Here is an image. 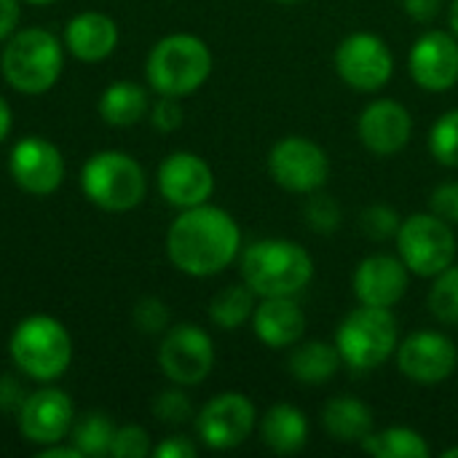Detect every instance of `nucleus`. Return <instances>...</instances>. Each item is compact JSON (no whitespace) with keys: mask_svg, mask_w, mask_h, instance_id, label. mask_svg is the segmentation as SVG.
Returning <instances> with one entry per match:
<instances>
[{"mask_svg":"<svg viewBox=\"0 0 458 458\" xmlns=\"http://www.w3.org/2000/svg\"><path fill=\"white\" fill-rule=\"evenodd\" d=\"M242 255V228L220 207L199 204L180 209L166 231V258L169 263L196 279L223 274Z\"/></svg>","mask_w":458,"mask_h":458,"instance_id":"f257e3e1","label":"nucleus"},{"mask_svg":"<svg viewBox=\"0 0 458 458\" xmlns=\"http://www.w3.org/2000/svg\"><path fill=\"white\" fill-rule=\"evenodd\" d=\"M239 271L258 298H295L314 279V258L293 239H260L242 250Z\"/></svg>","mask_w":458,"mask_h":458,"instance_id":"f03ea898","label":"nucleus"},{"mask_svg":"<svg viewBox=\"0 0 458 458\" xmlns=\"http://www.w3.org/2000/svg\"><path fill=\"white\" fill-rule=\"evenodd\" d=\"M212 64V51L199 35L172 32L150 48L145 59V78L150 91L158 97L182 99L196 94L209 81Z\"/></svg>","mask_w":458,"mask_h":458,"instance_id":"7ed1b4c3","label":"nucleus"},{"mask_svg":"<svg viewBox=\"0 0 458 458\" xmlns=\"http://www.w3.org/2000/svg\"><path fill=\"white\" fill-rule=\"evenodd\" d=\"M0 70L5 83L27 97L46 94L64 70V46L46 27L16 30L3 48Z\"/></svg>","mask_w":458,"mask_h":458,"instance_id":"20e7f679","label":"nucleus"},{"mask_svg":"<svg viewBox=\"0 0 458 458\" xmlns=\"http://www.w3.org/2000/svg\"><path fill=\"white\" fill-rule=\"evenodd\" d=\"M8 354L21 376L38 384H54L72 362V338L59 319L48 314H32L13 327L8 338Z\"/></svg>","mask_w":458,"mask_h":458,"instance_id":"39448f33","label":"nucleus"},{"mask_svg":"<svg viewBox=\"0 0 458 458\" xmlns=\"http://www.w3.org/2000/svg\"><path fill=\"white\" fill-rule=\"evenodd\" d=\"M400 327L392 309L362 306L352 309L335 330V349L341 362L354 373L381 368L397 354Z\"/></svg>","mask_w":458,"mask_h":458,"instance_id":"423d86ee","label":"nucleus"},{"mask_svg":"<svg viewBox=\"0 0 458 458\" xmlns=\"http://www.w3.org/2000/svg\"><path fill=\"white\" fill-rule=\"evenodd\" d=\"M83 196L105 212H131L145 201L148 177L142 164L123 150H97L81 169Z\"/></svg>","mask_w":458,"mask_h":458,"instance_id":"0eeeda50","label":"nucleus"},{"mask_svg":"<svg viewBox=\"0 0 458 458\" xmlns=\"http://www.w3.org/2000/svg\"><path fill=\"white\" fill-rule=\"evenodd\" d=\"M394 242L408 271L421 279H435L440 271L456 263L458 242L454 225L435 212H416L405 217Z\"/></svg>","mask_w":458,"mask_h":458,"instance_id":"6e6552de","label":"nucleus"},{"mask_svg":"<svg viewBox=\"0 0 458 458\" xmlns=\"http://www.w3.org/2000/svg\"><path fill=\"white\" fill-rule=\"evenodd\" d=\"M271 180L298 196H309L314 191H322L330 180V158L322 145H317L309 137L290 134L274 142L268 158H266Z\"/></svg>","mask_w":458,"mask_h":458,"instance_id":"1a4fd4ad","label":"nucleus"},{"mask_svg":"<svg viewBox=\"0 0 458 458\" xmlns=\"http://www.w3.org/2000/svg\"><path fill=\"white\" fill-rule=\"evenodd\" d=\"M158 368L166 381L177 386H199L209 378L215 368V341L212 335L191 322L172 325L161 335Z\"/></svg>","mask_w":458,"mask_h":458,"instance_id":"9d476101","label":"nucleus"},{"mask_svg":"<svg viewBox=\"0 0 458 458\" xmlns=\"http://www.w3.org/2000/svg\"><path fill=\"white\" fill-rule=\"evenodd\" d=\"M338 78L362 94L381 91L394 75V54L384 38L373 32H352L346 35L333 56Z\"/></svg>","mask_w":458,"mask_h":458,"instance_id":"9b49d317","label":"nucleus"},{"mask_svg":"<svg viewBox=\"0 0 458 458\" xmlns=\"http://www.w3.org/2000/svg\"><path fill=\"white\" fill-rule=\"evenodd\" d=\"M199 440L209 451H233L250 440L258 427L255 403L242 392H223L212 397L193 419Z\"/></svg>","mask_w":458,"mask_h":458,"instance_id":"f8f14e48","label":"nucleus"},{"mask_svg":"<svg viewBox=\"0 0 458 458\" xmlns=\"http://www.w3.org/2000/svg\"><path fill=\"white\" fill-rule=\"evenodd\" d=\"M8 172L16 188H21L24 193L51 196L64 182V156L51 140L27 134L11 148Z\"/></svg>","mask_w":458,"mask_h":458,"instance_id":"ddd939ff","label":"nucleus"},{"mask_svg":"<svg viewBox=\"0 0 458 458\" xmlns=\"http://www.w3.org/2000/svg\"><path fill=\"white\" fill-rule=\"evenodd\" d=\"M397 368L413 384H421V386L443 384L456 373V344L445 333H437V330L411 333L397 346Z\"/></svg>","mask_w":458,"mask_h":458,"instance_id":"4468645a","label":"nucleus"},{"mask_svg":"<svg viewBox=\"0 0 458 458\" xmlns=\"http://www.w3.org/2000/svg\"><path fill=\"white\" fill-rule=\"evenodd\" d=\"M19 432L27 443L43 448L51 443H64L75 424V405L62 389L46 386L24 397L16 411Z\"/></svg>","mask_w":458,"mask_h":458,"instance_id":"2eb2a0df","label":"nucleus"},{"mask_svg":"<svg viewBox=\"0 0 458 458\" xmlns=\"http://www.w3.org/2000/svg\"><path fill=\"white\" fill-rule=\"evenodd\" d=\"M161 199L174 209H191L207 204L215 193V172L212 166L191 150L169 153L156 174Z\"/></svg>","mask_w":458,"mask_h":458,"instance_id":"dca6fc26","label":"nucleus"},{"mask_svg":"<svg viewBox=\"0 0 458 458\" xmlns=\"http://www.w3.org/2000/svg\"><path fill=\"white\" fill-rule=\"evenodd\" d=\"M408 72L424 91L440 94L458 83V38L445 30L424 32L408 54Z\"/></svg>","mask_w":458,"mask_h":458,"instance_id":"f3484780","label":"nucleus"},{"mask_svg":"<svg viewBox=\"0 0 458 458\" xmlns=\"http://www.w3.org/2000/svg\"><path fill=\"white\" fill-rule=\"evenodd\" d=\"M411 276L413 274L408 271L400 255L376 252L360 260L352 276V287L362 306L394 309L405 298Z\"/></svg>","mask_w":458,"mask_h":458,"instance_id":"a211bd4d","label":"nucleus"},{"mask_svg":"<svg viewBox=\"0 0 458 458\" xmlns=\"http://www.w3.org/2000/svg\"><path fill=\"white\" fill-rule=\"evenodd\" d=\"M357 134L365 150H370L373 156H394L413 137V115L403 102L381 97L365 105V110L360 113Z\"/></svg>","mask_w":458,"mask_h":458,"instance_id":"6ab92c4d","label":"nucleus"},{"mask_svg":"<svg viewBox=\"0 0 458 458\" xmlns=\"http://www.w3.org/2000/svg\"><path fill=\"white\" fill-rule=\"evenodd\" d=\"M306 311L295 298H258L252 314L255 338L268 349H293L306 335Z\"/></svg>","mask_w":458,"mask_h":458,"instance_id":"aec40b11","label":"nucleus"},{"mask_svg":"<svg viewBox=\"0 0 458 458\" xmlns=\"http://www.w3.org/2000/svg\"><path fill=\"white\" fill-rule=\"evenodd\" d=\"M118 24L99 11L75 13L64 27V51L86 64L107 59L118 48Z\"/></svg>","mask_w":458,"mask_h":458,"instance_id":"412c9836","label":"nucleus"},{"mask_svg":"<svg viewBox=\"0 0 458 458\" xmlns=\"http://www.w3.org/2000/svg\"><path fill=\"white\" fill-rule=\"evenodd\" d=\"M260 440L276 456L301 454L309 443V419L301 408L290 403H276L266 411L258 424Z\"/></svg>","mask_w":458,"mask_h":458,"instance_id":"4be33fe9","label":"nucleus"},{"mask_svg":"<svg viewBox=\"0 0 458 458\" xmlns=\"http://www.w3.org/2000/svg\"><path fill=\"white\" fill-rule=\"evenodd\" d=\"M322 427L335 443H362L376 429L373 408L357 397L341 394L325 403L322 408Z\"/></svg>","mask_w":458,"mask_h":458,"instance_id":"5701e85b","label":"nucleus"},{"mask_svg":"<svg viewBox=\"0 0 458 458\" xmlns=\"http://www.w3.org/2000/svg\"><path fill=\"white\" fill-rule=\"evenodd\" d=\"M290 376L298 384L306 386H322L327 381H333L338 376V370L344 368L341 354L335 349V344L327 341H298L290 352Z\"/></svg>","mask_w":458,"mask_h":458,"instance_id":"b1692460","label":"nucleus"},{"mask_svg":"<svg viewBox=\"0 0 458 458\" xmlns=\"http://www.w3.org/2000/svg\"><path fill=\"white\" fill-rule=\"evenodd\" d=\"M97 110H99L105 123H110L115 129H126V126L140 123L148 115L150 97H148V89L142 83L115 81L99 94Z\"/></svg>","mask_w":458,"mask_h":458,"instance_id":"393cba45","label":"nucleus"},{"mask_svg":"<svg viewBox=\"0 0 458 458\" xmlns=\"http://www.w3.org/2000/svg\"><path fill=\"white\" fill-rule=\"evenodd\" d=\"M360 448L365 454L376 458H429L432 448L427 443V437L411 427H389L381 432H370Z\"/></svg>","mask_w":458,"mask_h":458,"instance_id":"a878e982","label":"nucleus"},{"mask_svg":"<svg viewBox=\"0 0 458 458\" xmlns=\"http://www.w3.org/2000/svg\"><path fill=\"white\" fill-rule=\"evenodd\" d=\"M258 306V295L242 282V284H228L223 290H217L209 301V319L215 327L233 333L239 327H244L247 322H252Z\"/></svg>","mask_w":458,"mask_h":458,"instance_id":"bb28decb","label":"nucleus"},{"mask_svg":"<svg viewBox=\"0 0 458 458\" xmlns=\"http://www.w3.org/2000/svg\"><path fill=\"white\" fill-rule=\"evenodd\" d=\"M115 435V424L105 413H89L70 429V443L81 451V456L102 458L110 456V443Z\"/></svg>","mask_w":458,"mask_h":458,"instance_id":"cd10ccee","label":"nucleus"},{"mask_svg":"<svg viewBox=\"0 0 458 458\" xmlns=\"http://www.w3.org/2000/svg\"><path fill=\"white\" fill-rule=\"evenodd\" d=\"M429 311L443 325H458V266H448L440 271L429 287Z\"/></svg>","mask_w":458,"mask_h":458,"instance_id":"c85d7f7f","label":"nucleus"},{"mask_svg":"<svg viewBox=\"0 0 458 458\" xmlns=\"http://www.w3.org/2000/svg\"><path fill=\"white\" fill-rule=\"evenodd\" d=\"M429 153L440 166L458 169V107L443 113L429 129Z\"/></svg>","mask_w":458,"mask_h":458,"instance_id":"c756f323","label":"nucleus"},{"mask_svg":"<svg viewBox=\"0 0 458 458\" xmlns=\"http://www.w3.org/2000/svg\"><path fill=\"white\" fill-rule=\"evenodd\" d=\"M303 217H306V225L319 233V236H330L341 228L344 223V209L338 204L335 196L330 193H322V191H314L309 193V201L303 207Z\"/></svg>","mask_w":458,"mask_h":458,"instance_id":"7c9ffc66","label":"nucleus"},{"mask_svg":"<svg viewBox=\"0 0 458 458\" xmlns=\"http://www.w3.org/2000/svg\"><path fill=\"white\" fill-rule=\"evenodd\" d=\"M153 416L166 424V427H182L188 421L196 419V411H193V403L191 397L185 394V386H172V389H164L156 394L153 400Z\"/></svg>","mask_w":458,"mask_h":458,"instance_id":"2f4dec72","label":"nucleus"},{"mask_svg":"<svg viewBox=\"0 0 458 458\" xmlns=\"http://www.w3.org/2000/svg\"><path fill=\"white\" fill-rule=\"evenodd\" d=\"M403 225V217L389 204H370L360 212V231L370 242H389L397 236Z\"/></svg>","mask_w":458,"mask_h":458,"instance_id":"473e14b6","label":"nucleus"},{"mask_svg":"<svg viewBox=\"0 0 458 458\" xmlns=\"http://www.w3.org/2000/svg\"><path fill=\"white\" fill-rule=\"evenodd\" d=\"M131 322L142 335H164L172 327V311L161 298L148 295L134 303Z\"/></svg>","mask_w":458,"mask_h":458,"instance_id":"72a5a7b5","label":"nucleus"},{"mask_svg":"<svg viewBox=\"0 0 458 458\" xmlns=\"http://www.w3.org/2000/svg\"><path fill=\"white\" fill-rule=\"evenodd\" d=\"M153 454V440L150 432L140 424H126L115 427L113 443H110V456L113 458H145Z\"/></svg>","mask_w":458,"mask_h":458,"instance_id":"f704fd0d","label":"nucleus"},{"mask_svg":"<svg viewBox=\"0 0 458 458\" xmlns=\"http://www.w3.org/2000/svg\"><path fill=\"white\" fill-rule=\"evenodd\" d=\"M148 118L153 123L156 131L161 134H172L182 126V105L177 97H158L150 110H148Z\"/></svg>","mask_w":458,"mask_h":458,"instance_id":"c9c22d12","label":"nucleus"},{"mask_svg":"<svg viewBox=\"0 0 458 458\" xmlns=\"http://www.w3.org/2000/svg\"><path fill=\"white\" fill-rule=\"evenodd\" d=\"M429 209L443 217L445 223L451 225H458V180H451V182H443L432 191L429 196Z\"/></svg>","mask_w":458,"mask_h":458,"instance_id":"e433bc0d","label":"nucleus"},{"mask_svg":"<svg viewBox=\"0 0 458 458\" xmlns=\"http://www.w3.org/2000/svg\"><path fill=\"white\" fill-rule=\"evenodd\" d=\"M196 454H199L196 443L185 435H169L153 448L156 458H196Z\"/></svg>","mask_w":458,"mask_h":458,"instance_id":"4c0bfd02","label":"nucleus"},{"mask_svg":"<svg viewBox=\"0 0 458 458\" xmlns=\"http://www.w3.org/2000/svg\"><path fill=\"white\" fill-rule=\"evenodd\" d=\"M405 13L419 21V24H429L440 16L443 11V0H403Z\"/></svg>","mask_w":458,"mask_h":458,"instance_id":"58836bf2","label":"nucleus"},{"mask_svg":"<svg viewBox=\"0 0 458 458\" xmlns=\"http://www.w3.org/2000/svg\"><path fill=\"white\" fill-rule=\"evenodd\" d=\"M21 19V0H0V43H5Z\"/></svg>","mask_w":458,"mask_h":458,"instance_id":"ea45409f","label":"nucleus"},{"mask_svg":"<svg viewBox=\"0 0 458 458\" xmlns=\"http://www.w3.org/2000/svg\"><path fill=\"white\" fill-rule=\"evenodd\" d=\"M24 392L21 386L13 381V378H0V411H19L21 403H24Z\"/></svg>","mask_w":458,"mask_h":458,"instance_id":"a19ab883","label":"nucleus"},{"mask_svg":"<svg viewBox=\"0 0 458 458\" xmlns=\"http://www.w3.org/2000/svg\"><path fill=\"white\" fill-rule=\"evenodd\" d=\"M38 458H83L81 451L70 443V445H62V443H51V445H43L38 448Z\"/></svg>","mask_w":458,"mask_h":458,"instance_id":"79ce46f5","label":"nucleus"},{"mask_svg":"<svg viewBox=\"0 0 458 458\" xmlns=\"http://www.w3.org/2000/svg\"><path fill=\"white\" fill-rule=\"evenodd\" d=\"M11 129H13V115H11V107H8V102L0 97V145L8 140Z\"/></svg>","mask_w":458,"mask_h":458,"instance_id":"37998d69","label":"nucleus"},{"mask_svg":"<svg viewBox=\"0 0 458 458\" xmlns=\"http://www.w3.org/2000/svg\"><path fill=\"white\" fill-rule=\"evenodd\" d=\"M448 24H451V32L458 38V0H454L448 8Z\"/></svg>","mask_w":458,"mask_h":458,"instance_id":"c03bdc74","label":"nucleus"},{"mask_svg":"<svg viewBox=\"0 0 458 458\" xmlns=\"http://www.w3.org/2000/svg\"><path fill=\"white\" fill-rule=\"evenodd\" d=\"M21 3H30V5H48V3H56V0H21Z\"/></svg>","mask_w":458,"mask_h":458,"instance_id":"a18cd8bd","label":"nucleus"},{"mask_svg":"<svg viewBox=\"0 0 458 458\" xmlns=\"http://www.w3.org/2000/svg\"><path fill=\"white\" fill-rule=\"evenodd\" d=\"M443 458H458V445L456 448H448V451H443Z\"/></svg>","mask_w":458,"mask_h":458,"instance_id":"49530a36","label":"nucleus"},{"mask_svg":"<svg viewBox=\"0 0 458 458\" xmlns=\"http://www.w3.org/2000/svg\"><path fill=\"white\" fill-rule=\"evenodd\" d=\"M276 3H284V5H293V3H301V0H276Z\"/></svg>","mask_w":458,"mask_h":458,"instance_id":"de8ad7c7","label":"nucleus"}]
</instances>
